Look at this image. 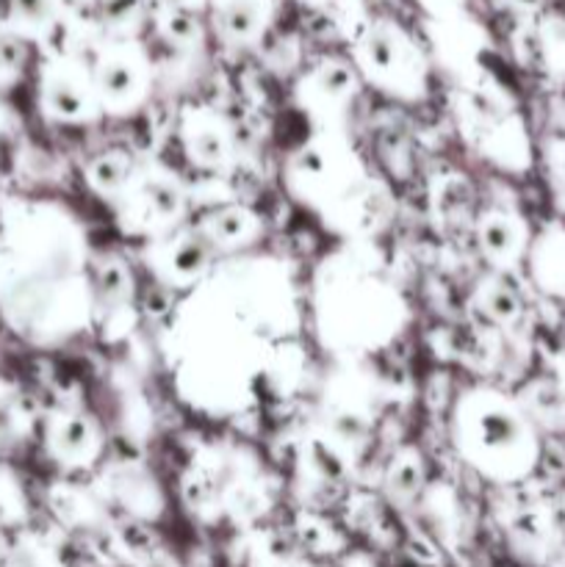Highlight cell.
<instances>
[{
  "label": "cell",
  "mask_w": 565,
  "mask_h": 567,
  "mask_svg": "<svg viewBox=\"0 0 565 567\" xmlns=\"http://www.w3.org/2000/svg\"><path fill=\"white\" fill-rule=\"evenodd\" d=\"M454 454L480 480L513 487L541 463V435L518 396L496 385H471L454 399L449 415Z\"/></svg>",
  "instance_id": "6da1fadb"
},
{
  "label": "cell",
  "mask_w": 565,
  "mask_h": 567,
  "mask_svg": "<svg viewBox=\"0 0 565 567\" xmlns=\"http://www.w3.org/2000/svg\"><path fill=\"white\" fill-rule=\"evenodd\" d=\"M316 324L341 354H366L391 341L402 327V299L371 260L347 255L325 266L316 282Z\"/></svg>",
  "instance_id": "7a4b0ae2"
},
{
  "label": "cell",
  "mask_w": 565,
  "mask_h": 567,
  "mask_svg": "<svg viewBox=\"0 0 565 567\" xmlns=\"http://www.w3.org/2000/svg\"><path fill=\"white\" fill-rule=\"evenodd\" d=\"M286 181L294 197L319 208L330 219L343 221L347 230L369 227L371 216H377L380 197L374 183L352 150L330 136H319L299 147L288 158Z\"/></svg>",
  "instance_id": "3957f363"
},
{
  "label": "cell",
  "mask_w": 565,
  "mask_h": 567,
  "mask_svg": "<svg viewBox=\"0 0 565 567\" xmlns=\"http://www.w3.org/2000/svg\"><path fill=\"white\" fill-rule=\"evenodd\" d=\"M358 70L391 97L421 100L427 94L424 61L399 28L374 25L366 31L358 44Z\"/></svg>",
  "instance_id": "277c9868"
},
{
  "label": "cell",
  "mask_w": 565,
  "mask_h": 567,
  "mask_svg": "<svg viewBox=\"0 0 565 567\" xmlns=\"http://www.w3.org/2000/svg\"><path fill=\"white\" fill-rule=\"evenodd\" d=\"M120 203L133 230L150 236V241L177 230L186 216V192L166 172H138Z\"/></svg>",
  "instance_id": "5b68a950"
},
{
  "label": "cell",
  "mask_w": 565,
  "mask_h": 567,
  "mask_svg": "<svg viewBox=\"0 0 565 567\" xmlns=\"http://www.w3.org/2000/svg\"><path fill=\"white\" fill-rule=\"evenodd\" d=\"M216 258L219 252L208 241V236L199 227L188 225L153 238V247L147 252L150 269L155 271V277L175 288L199 286L210 275Z\"/></svg>",
  "instance_id": "8992f818"
},
{
  "label": "cell",
  "mask_w": 565,
  "mask_h": 567,
  "mask_svg": "<svg viewBox=\"0 0 565 567\" xmlns=\"http://www.w3.org/2000/svg\"><path fill=\"white\" fill-rule=\"evenodd\" d=\"M94 94L103 114L127 116L138 111L150 92L147 61L133 48H114L97 59L92 70Z\"/></svg>",
  "instance_id": "52a82bcc"
},
{
  "label": "cell",
  "mask_w": 565,
  "mask_h": 567,
  "mask_svg": "<svg viewBox=\"0 0 565 567\" xmlns=\"http://www.w3.org/2000/svg\"><path fill=\"white\" fill-rule=\"evenodd\" d=\"M474 241L485 264L496 275H510L524 266L530 252L532 230L524 216L504 205L485 208L474 221Z\"/></svg>",
  "instance_id": "ba28073f"
},
{
  "label": "cell",
  "mask_w": 565,
  "mask_h": 567,
  "mask_svg": "<svg viewBox=\"0 0 565 567\" xmlns=\"http://www.w3.org/2000/svg\"><path fill=\"white\" fill-rule=\"evenodd\" d=\"M42 109L53 116L55 122H70V125H86L97 120L100 111L97 94H94L92 75L70 61H55L42 75Z\"/></svg>",
  "instance_id": "9c48e42d"
},
{
  "label": "cell",
  "mask_w": 565,
  "mask_h": 567,
  "mask_svg": "<svg viewBox=\"0 0 565 567\" xmlns=\"http://www.w3.org/2000/svg\"><path fill=\"white\" fill-rule=\"evenodd\" d=\"M48 452L64 468H92L105 452L97 419L81 410H61L48 421Z\"/></svg>",
  "instance_id": "30bf717a"
},
{
  "label": "cell",
  "mask_w": 565,
  "mask_h": 567,
  "mask_svg": "<svg viewBox=\"0 0 565 567\" xmlns=\"http://www.w3.org/2000/svg\"><path fill=\"white\" fill-rule=\"evenodd\" d=\"M181 147L186 158L197 169L214 172L230 161L233 155V133L230 125L210 109H192L183 114L181 125Z\"/></svg>",
  "instance_id": "8fae6325"
},
{
  "label": "cell",
  "mask_w": 565,
  "mask_h": 567,
  "mask_svg": "<svg viewBox=\"0 0 565 567\" xmlns=\"http://www.w3.org/2000/svg\"><path fill=\"white\" fill-rule=\"evenodd\" d=\"M530 280L541 293L565 299V225L552 221L537 236H532L524 260Z\"/></svg>",
  "instance_id": "7c38bea8"
},
{
  "label": "cell",
  "mask_w": 565,
  "mask_h": 567,
  "mask_svg": "<svg viewBox=\"0 0 565 567\" xmlns=\"http://www.w3.org/2000/svg\"><path fill=\"white\" fill-rule=\"evenodd\" d=\"M199 230L208 236V241L214 244L216 252H238V249L255 244V238L260 236V216L253 214L244 205H225V208H216L199 221Z\"/></svg>",
  "instance_id": "4fadbf2b"
},
{
  "label": "cell",
  "mask_w": 565,
  "mask_h": 567,
  "mask_svg": "<svg viewBox=\"0 0 565 567\" xmlns=\"http://www.w3.org/2000/svg\"><path fill=\"white\" fill-rule=\"evenodd\" d=\"M515 396H518L521 408L526 410V415H530L537 430L541 426L552 432L565 430V377H559V371L535 377Z\"/></svg>",
  "instance_id": "5bb4252c"
},
{
  "label": "cell",
  "mask_w": 565,
  "mask_h": 567,
  "mask_svg": "<svg viewBox=\"0 0 565 567\" xmlns=\"http://www.w3.org/2000/svg\"><path fill=\"white\" fill-rule=\"evenodd\" d=\"M474 308L487 324L499 327V330H513L524 319V302H521L518 291L510 286L507 275H496V271L476 282Z\"/></svg>",
  "instance_id": "9a60e30c"
},
{
  "label": "cell",
  "mask_w": 565,
  "mask_h": 567,
  "mask_svg": "<svg viewBox=\"0 0 565 567\" xmlns=\"http://www.w3.org/2000/svg\"><path fill=\"white\" fill-rule=\"evenodd\" d=\"M427 468L419 449H399L386 471V496L397 507H415L427 491Z\"/></svg>",
  "instance_id": "2e32d148"
},
{
  "label": "cell",
  "mask_w": 565,
  "mask_h": 567,
  "mask_svg": "<svg viewBox=\"0 0 565 567\" xmlns=\"http://www.w3.org/2000/svg\"><path fill=\"white\" fill-rule=\"evenodd\" d=\"M352 70L343 66L341 61H330V64H321L310 75L308 86H305V103H308V111H319V114L330 116L336 111H341V105H347L352 100Z\"/></svg>",
  "instance_id": "e0dca14e"
},
{
  "label": "cell",
  "mask_w": 565,
  "mask_h": 567,
  "mask_svg": "<svg viewBox=\"0 0 565 567\" xmlns=\"http://www.w3.org/2000/svg\"><path fill=\"white\" fill-rule=\"evenodd\" d=\"M138 166L125 150H105V153L94 155L86 166V183L94 194L100 197H109L120 203L122 194L131 188V183L136 181Z\"/></svg>",
  "instance_id": "ac0fdd59"
},
{
  "label": "cell",
  "mask_w": 565,
  "mask_h": 567,
  "mask_svg": "<svg viewBox=\"0 0 565 567\" xmlns=\"http://www.w3.org/2000/svg\"><path fill=\"white\" fill-rule=\"evenodd\" d=\"M114 482V493L120 498V504L131 513L144 515V518H153L161 507H164V498H161L158 485L150 480V474L138 468H122L111 476Z\"/></svg>",
  "instance_id": "d6986e66"
},
{
  "label": "cell",
  "mask_w": 565,
  "mask_h": 567,
  "mask_svg": "<svg viewBox=\"0 0 565 567\" xmlns=\"http://www.w3.org/2000/svg\"><path fill=\"white\" fill-rule=\"evenodd\" d=\"M216 20L230 42H249L264 28L266 6L264 0H222Z\"/></svg>",
  "instance_id": "ffe728a7"
},
{
  "label": "cell",
  "mask_w": 565,
  "mask_h": 567,
  "mask_svg": "<svg viewBox=\"0 0 565 567\" xmlns=\"http://www.w3.org/2000/svg\"><path fill=\"white\" fill-rule=\"evenodd\" d=\"M14 20L28 28H42L50 20V0H14Z\"/></svg>",
  "instance_id": "44dd1931"
}]
</instances>
